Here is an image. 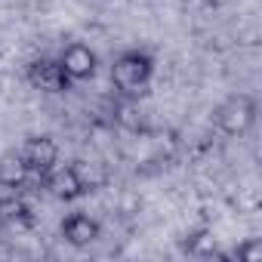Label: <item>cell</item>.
Masks as SVG:
<instances>
[{
    "instance_id": "obj_1",
    "label": "cell",
    "mask_w": 262,
    "mask_h": 262,
    "mask_svg": "<svg viewBox=\"0 0 262 262\" xmlns=\"http://www.w3.org/2000/svg\"><path fill=\"white\" fill-rule=\"evenodd\" d=\"M155 77V56L142 47H129L120 50L108 68V80L114 86V93H120L123 99H136L148 90Z\"/></svg>"
},
{
    "instance_id": "obj_2",
    "label": "cell",
    "mask_w": 262,
    "mask_h": 262,
    "mask_svg": "<svg viewBox=\"0 0 262 262\" xmlns=\"http://www.w3.org/2000/svg\"><path fill=\"white\" fill-rule=\"evenodd\" d=\"M25 83H28L31 90H37V93H47V96H62V93H68V90L74 86L71 77L65 74L59 56H56V59H53V56H37V59H31V62L25 65Z\"/></svg>"
},
{
    "instance_id": "obj_3",
    "label": "cell",
    "mask_w": 262,
    "mask_h": 262,
    "mask_svg": "<svg viewBox=\"0 0 262 262\" xmlns=\"http://www.w3.org/2000/svg\"><path fill=\"white\" fill-rule=\"evenodd\" d=\"M43 185H47V191L56 198V201H62V204H74V201H80V198H86L90 191H93V182H90V176L77 167V164H56L47 176H43Z\"/></svg>"
},
{
    "instance_id": "obj_4",
    "label": "cell",
    "mask_w": 262,
    "mask_h": 262,
    "mask_svg": "<svg viewBox=\"0 0 262 262\" xmlns=\"http://www.w3.org/2000/svg\"><path fill=\"white\" fill-rule=\"evenodd\" d=\"M213 120H216V126L222 129L225 136H244V133H250V126L256 123V99L247 96V93L228 96L216 108Z\"/></svg>"
},
{
    "instance_id": "obj_5",
    "label": "cell",
    "mask_w": 262,
    "mask_h": 262,
    "mask_svg": "<svg viewBox=\"0 0 262 262\" xmlns=\"http://www.w3.org/2000/svg\"><path fill=\"white\" fill-rule=\"evenodd\" d=\"M59 62L65 68V74L71 77V83H83V80H93L96 71H99V56L90 43L83 40H71L62 47L59 53Z\"/></svg>"
},
{
    "instance_id": "obj_6",
    "label": "cell",
    "mask_w": 262,
    "mask_h": 262,
    "mask_svg": "<svg viewBox=\"0 0 262 262\" xmlns=\"http://www.w3.org/2000/svg\"><path fill=\"white\" fill-rule=\"evenodd\" d=\"M59 234H62L65 244L83 250V247H90V244H96V241L102 237V225H99L96 216H90V213H83V210H74V213H68V216L59 222Z\"/></svg>"
},
{
    "instance_id": "obj_7",
    "label": "cell",
    "mask_w": 262,
    "mask_h": 262,
    "mask_svg": "<svg viewBox=\"0 0 262 262\" xmlns=\"http://www.w3.org/2000/svg\"><path fill=\"white\" fill-rule=\"evenodd\" d=\"M19 151H22L25 164L31 167V173H34L37 179H43V176L59 164V142H56L53 136H28Z\"/></svg>"
},
{
    "instance_id": "obj_8",
    "label": "cell",
    "mask_w": 262,
    "mask_h": 262,
    "mask_svg": "<svg viewBox=\"0 0 262 262\" xmlns=\"http://www.w3.org/2000/svg\"><path fill=\"white\" fill-rule=\"evenodd\" d=\"M0 228H10V231L34 228V210L22 194L10 191V194L0 198Z\"/></svg>"
},
{
    "instance_id": "obj_9",
    "label": "cell",
    "mask_w": 262,
    "mask_h": 262,
    "mask_svg": "<svg viewBox=\"0 0 262 262\" xmlns=\"http://www.w3.org/2000/svg\"><path fill=\"white\" fill-rule=\"evenodd\" d=\"M31 179H34V173H31V167L25 164L22 151H4V155H0V188L19 191V188H25Z\"/></svg>"
},
{
    "instance_id": "obj_10",
    "label": "cell",
    "mask_w": 262,
    "mask_h": 262,
    "mask_svg": "<svg viewBox=\"0 0 262 262\" xmlns=\"http://www.w3.org/2000/svg\"><path fill=\"white\" fill-rule=\"evenodd\" d=\"M185 250L194 253V256H219V250H216V237H213L210 228H198V231H191V234L185 237Z\"/></svg>"
},
{
    "instance_id": "obj_11",
    "label": "cell",
    "mask_w": 262,
    "mask_h": 262,
    "mask_svg": "<svg viewBox=\"0 0 262 262\" xmlns=\"http://www.w3.org/2000/svg\"><path fill=\"white\" fill-rule=\"evenodd\" d=\"M237 259H244V262H256V259H262V241L259 237H250L247 244H241L237 247V253H234Z\"/></svg>"
}]
</instances>
